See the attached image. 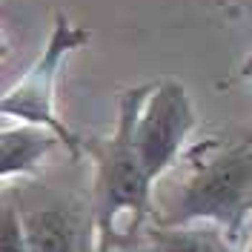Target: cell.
<instances>
[{"instance_id":"cell-1","label":"cell","mask_w":252,"mask_h":252,"mask_svg":"<svg viewBox=\"0 0 252 252\" xmlns=\"http://www.w3.org/2000/svg\"><path fill=\"white\" fill-rule=\"evenodd\" d=\"M252 212V129L206 135L184 152L178 175L158 192L155 223L218 220L241 238Z\"/></svg>"},{"instance_id":"cell-6","label":"cell","mask_w":252,"mask_h":252,"mask_svg":"<svg viewBox=\"0 0 252 252\" xmlns=\"http://www.w3.org/2000/svg\"><path fill=\"white\" fill-rule=\"evenodd\" d=\"M58 143H63L61 135L52 132L49 126L26 124V121H20L17 126H3V132H0V175H3V181H9L15 175L17 178L32 175Z\"/></svg>"},{"instance_id":"cell-2","label":"cell","mask_w":252,"mask_h":252,"mask_svg":"<svg viewBox=\"0 0 252 252\" xmlns=\"http://www.w3.org/2000/svg\"><path fill=\"white\" fill-rule=\"evenodd\" d=\"M152 83L132 86L121 94L115 129L103 138H83V155L94 160V238L97 252L115 244V223L121 212H132V229L155 215V181L146 172L135 143V124Z\"/></svg>"},{"instance_id":"cell-5","label":"cell","mask_w":252,"mask_h":252,"mask_svg":"<svg viewBox=\"0 0 252 252\" xmlns=\"http://www.w3.org/2000/svg\"><path fill=\"white\" fill-rule=\"evenodd\" d=\"M26 226L29 252H89V232L86 220L72 206H32L20 209Z\"/></svg>"},{"instance_id":"cell-3","label":"cell","mask_w":252,"mask_h":252,"mask_svg":"<svg viewBox=\"0 0 252 252\" xmlns=\"http://www.w3.org/2000/svg\"><path fill=\"white\" fill-rule=\"evenodd\" d=\"M89 37H92V32L86 26L72 23L63 12H55V23H52V34L46 40V49L32 63L29 72L17 80L15 86L6 89L3 103H0V112L6 118H17V121H26V124H40V126H49L52 132H58L72 158L83 155V138H78L58 118V112H55V83L61 78L63 61L75 49L86 46Z\"/></svg>"},{"instance_id":"cell-10","label":"cell","mask_w":252,"mask_h":252,"mask_svg":"<svg viewBox=\"0 0 252 252\" xmlns=\"http://www.w3.org/2000/svg\"><path fill=\"white\" fill-rule=\"evenodd\" d=\"M247 252H252V241H250V244H247Z\"/></svg>"},{"instance_id":"cell-7","label":"cell","mask_w":252,"mask_h":252,"mask_svg":"<svg viewBox=\"0 0 252 252\" xmlns=\"http://www.w3.org/2000/svg\"><path fill=\"white\" fill-rule=\"evenodd\" d=\"M149 247L155 252H238V238L218 220H189L149 229Z\"/></svg>"},{"instance_id":"cell-4","label":"cell","mask_w":252,"mask_h":252,"mask_svg":"<svg viewBox=\"0 0 252 252\" xmlns=\"http://www.w3.org/2000/svg\"><path fill=\"white\" fill-rule=\"evenodd\" d=\"M195 126H198V115L189 100L187 86L175 78L152 83L135 124V143L152 181H158L175 166Z\"/></svg>"},{"instance_id":"cell-8","label":"cell","mask_w":252,"mask_h":252,"mask_svg":"<svg viewBox=\"0 0 252 252\" xmlns=\"http://www.w3.org/2000/svg\"><path fill=\"white\" fill-rule=\"evenodd\" d=\"M0 252H29L26 244V226H23V212L15 204H3V220H0Z\"/></svg>"},{"instance_id":"cell-9","label":"cell","mask_w":252,"mask_h":252,"mask_svg":"<svg viewBox=\"0 0 252 252\" xmlns=\"http://www.w3.org/2000/svg\"><path fill=\"white\" fill-rule=\"evenodd\" d=\"M247 75H252V55H250V61H247Z\"/></svg>"}]
</instances>
